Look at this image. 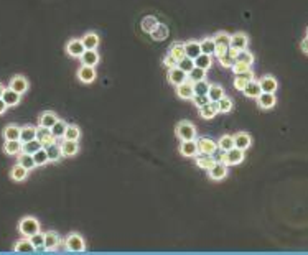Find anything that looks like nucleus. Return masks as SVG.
<instances>
[{
    "label": "nucleus",
    "mask_w": 308,
    "mask_h": 255,
    "mask_svg": "<svg viewBox=\"0 0 308 255\" xmlns=\"http://www.w3.org/2000/svg\"><path fill=\"white\" fill-rule=\"evenodd\" d=\"M63 245H65L68 252H72V254H81L86 250V240L79 234H76V232L66 235V239L63 240Z\"/></svg>",
    "instance_id": "nucleus-1"
},
{
    "label": "nucleus",
    "mask_w": 308,
    "mask_h": 255,
    "mask_svg": "<svg viewBox=\"0 0 308 255\" xmlns=\"http://www.w3.org/2000/svg\"><path fill=\"white\" fill-rule=\"evenodd\" d=\"M175 133L180 140H194L196 138V127L190 120H180L175 127Z\"/></svg>",
    "instance_id": "nucleus-2"
},
{
    "label": "nucleus",
    "mask_w": 308,
    "mask_h": 255,
    "mask_svg": "<svg viewBox=\"0 0 308 255\" xmlns=\"http://www.w3.org/2000/svg\"><path fill=\"white\" fill-rule=\"evenodd\" d=\"M18 231H20V234L24 237H31L40 231L38 219L33 216H25L24 219H20V222H18Z\"/></svg>",
    "instance_id": "nucleus-3"
},
{
    "label": "nucleus",
    "mask_w": 308,
    "mask_h": 255,
    "mask_svg": "<svg viewBox=\"0 0 308 255\" xmlns=\"http://www.w3.org/2000/svg\"><path fill=\"white\" fill-rule=\"evenodd\" d=\"M213 40H214V43H216V53H214V56H219V55H223V53L229 48L231 35L226 33V31H217L214 37H213Z\"/></svg>",
    "instance_id": "nucleus-4"
},
{
    "label": "nucleus",
    "mask_w": 308,
    "mask_h": 255,
    "mask_svg": "<svg viewBox=\"0 0 308 255\" xmlns=\"http://www.w3.org/2000/svg\"><path fill=\"white\" fill-rule=\"evenodd\" d=\"M60 245H63V239L58 232H45V249H47V252H54V250L60 249Z\"/></svg>",
    "instance_id": "nucleus-5"
},
{
    "label": "nucleus",
    "mask_w": 308,
    "mask_h": 255,
    "mask_svg": "<svg viewBox=\"0 0 308 255\" xmlns=\"http://www.w3.org/2000/svg\"><path fill=\"white\" fill-rule=\"evenodd\" d=\"M256 102L257 106H259V109L269 110V109H274L275 104H277V97H275L274 92H261L259 96L256 97Z\"/></svg>",
    "instance_id": "nucleus-6"
},
{
    "label": "nucleus",
    "mask_w": 308,
    "mask_h": 255,
    "mask_svg": "<svg viewBox=\"0 0 308 255\" xmlns=\"http://www.w3.org/2000/svg\"><path fill=\"white\" fill-rule=\"evenodd\" d=\"M244 158H246V155H244V150H239L233 147L231 150H228L224 153V163L228 165V167H234V165H241L244 162Z\"/></svg>",
    "instance_id": "nucleus-7"
},
{
    "label": "nucleus",
    "mask_w": 308,
    "mask_h": 255,
    "mask_svg": "<svg viewBox=\"0 0 308 255\" xmlns=\"http://www.w3.org/2000/svg\"><path fill=\"white\" fill-rule=\"evenodd\" d=\"M78 79L83 84H91V83H94L96 81V68L94 66H86V64H81V68L78 69Z\"/></svg>",
    "instance_id": "nucleus-8"
},
{
    "label": "nucleus",
    "mask_w": 308,
    "mask_h": 255,
    "mask_svg": "<svg viewBox=\"0 0 308 255\" xmlns=\"http://www.w3.org/2000/svg\"><path fill=\"white\" fill-rule=\"evenodd\" d=\"M208 174H210L211 180L223 181L224 178L228 176V165H226L224 162H216L210 170H208Z\"/></svg>",
    "instance_id": "nucleus-9"
},
{
    "label": "nucleus",
    "mask_w": 308,
    "mask_h": 255,
    "mask_svg": "<svg viewBox=\"0 0 308 255\" xmlns=\"http://www.w3.org/2000/svg\"><path fill=\"white\" fill-rule=\"evenodd\" d=\"M178 150H180V153L183 156H187V158H194L196 155H199L196 138H194V140H181Z\"/></svg>",
    "instance_id": "nucleus-10"
},
{
    "label": "nucleus",
    "mask_w": 308,
    "mask_h": 255,
    "mask_svg": "<svg viewBox=\"0 0 308 255\" xmlns=\"http://www.w3.org/2000/svg\"><path fill=\"white\" fill-rule=\"evenodd\" d=\"M8 89H12V91H15L18 94H25L28 91V79L20 74L13 76L10 79V83H8Z\"/></svg>",
    "instance_id": "nucleus-11"
},
{
    "label": "nucleus",
    "mask_w": 308,
    "mask_h": 255,
    "mask_svg": "<svg viewBox=\"0 0 308 255\" xmlns=\"http://www.w3.org/2000/svg\"><path fill=\"white\" fill-rule=\"evenodd\" d=\"M196 143H198V151L201 155H213L216 151V149H217L216 142L211 140V138H208V137L198 138Z\"/></svg>",
    "instance_id": "nucleus-12"
},
{
    "label": "nucleus",
    "mask_w": 308,
    "mask_h": 255,
    "mask_svg": "<svg viewBox=\"0 0 308 255\" xmlns=\"http://www.w3.org/2000/svg\"><path fill=\"white\" fill-rule=\"evenodd\" d=\"M231 48H234V50L241 51V50H246L249 46V37L246 33H242V31H239V33H234L231 35V43H229Z\"/></svg>",
    "instance_id": "nucleus-13"
},
{
    "label": "nucleus",
    "mask_w": 308,
    "mask_h": 255,
    "mask_svg": "<svg viewBox=\"0 0 308 255\" xmlns=\"http://www.w3.org/2000/svg\"><path fill=\"white\" fill-rule=\"evenodd\" d=\"M84 50H86V48H84L83 42L78 40V38H72V40H70V42L66 43V53L71 58H79L84 53Z\"/></svg>",
    "instance_id": "nucleus-14"
},
{
    "label": "nucleus",
    "mask_w": 308,
    "mask_h": 255,
    "mask_svg": "<svg viewBox=\"0 0 308 255\" xmlns=\"http://www.w3.org/2000/svg\"><path fill=\"white\" fill-rule=\"evenodd\" d=\"M166 78H168V83L173 84V86H178V84L188 81V74L185 73V71H181L178 66H175V68H170L168 69V74H166Z\"/></svg>",
    "instance_id": "nucleus-15"
},
{
    "label": "nucleus",
    "mask_w": 308,
    "mask_h": 255,
    "mask_svg": "<svg viewBox=\"0 0 308 255\" xmlns=\"http://www.w3.org/2000/svg\"><path fill=\"white\" fill-rule=\"evenodd\" d=\"M217 114H219V110H217V102L216 101H210L208 104L199 107V115H201V119H205V120L214 119Z\"/></svg>",
    "instance_id": "nucleus-16"
},
{
    "label": "nucleus",
    "mask_w": 308,
    "mask_h": 255,
    "mask_svg": "<svg viewBox=\"0 0 308 255\" xmlns=\"http://www.w3.org/2000/svg\"><path fill=\"white\" fill-rule=\"evenodd\" d=\"M233 138H234V147L239 150L246 151L252 145V137L247 132H237L236 135H233Z\"/></svg>",
    "instance_id": "nucleus-17"
},
{
    "label": "nucleus",
    "mask_w": 308,
    "mask_h": 255,
    "mask_svg": "<svg viewBox=\"0 0 308 255\" xmlns=\"http://www.w3.org/2000/svg\"><path fill=\"white\" fill-rule=\"evenodd\" d=\"M45 150H47V155H48V160L53 163L60 162V160L63 158V153H61V147H60V142L54 140L53 143H49V145L43 147Z\"/></svg>",
    "instance_id": "nucleus-18"
},
{
    "label": "nucleus",
    "mask_w": 308,
    "mask_h": 255,
    "mask_svg": "<svg viewBox=\"0 0 308 255\" xmlns=\"http://www.w3.org/2000/svg\"><path fill=\"white\" fill-rule=\"evenodd\" d=\"M257 81H259L262 92H274L275 94V91L279 89V83L274 76H262V78L257 79Z\"/></svg>",
    "instance_id": "nucleus-19"
},
{
    "label": "nucleus",
    "mask_w": 308,
    "mask_h": 255,
    "mask_svg": "<svg viewBox=\"0 0 308 255\" xmlns=\"http://www.w3.org/2000/svg\"><path fill=\"white\" fill-rule=\"evenodd\" d=\"M81 60V64H86V66H96L99 64V60H101V56H99L97 50H84L83 55L79 56Z\"/></svg>",
    "instance_id": "nucleus-20"
},
{
    "label": "nucleus",
    "mask_w": 308,
    "mask_h": 255,
    "mask_svg": "<svg viewBox=\"0 0 308 255\" xmlns=\"http://www.w3.org/2000/svg\"><path fill=\"white\" fill-rule=\"evenodd\" d=\"M60 147H61L63 156H74L79 151L78 140H66V138H65V140L60 142Z\"/></svg>",
    "instance_id": "nucleus-21"
},
{
    "label": "nucleus",
    "mask_w": 308,
    "mask_h": 255,
    "mask_svg": "<svg viewBox=\"0 0 308 255\" xmlns=\"http://www.w3.org/2000/svg\"><path fill=\"white\" fill-rule=\"evenodd\" d=\"M236 55H237V50H234V48L229 46L223 55H219L216 58H217V61H219V64L223 66V68H231L236 61Z\"/></svg>",
    "instance_id": "nucleus-22"
},
{
    "label": "nucleus",
    "mask_w": 308,
    "mask_h": 255,
    "mask_svg": "<svg viewBox=\"0 0 308 255\" xmlns=\"http://www.w3.org/2000/svg\"><path fill=\"white\" fill-rule=\"evenodd\" d=\"M58 119H60V117H58L56 112H53V110H45V112L40 114V117H38V127L51 128Z\"/></svg>",
    "instance_id": "nucleus-23"
},
{
    "label": "nucleus",
    "mask_w": 308,
    "mask_h": 255,
    "mask_svg": "<svg viewBox=\"0 0 308 255\" xmlns=\"http://www.w3.org/2000/svg\"><path fill=\"white\" fill-rule=\"evenodd\" d=\"M81 42H83L86 50H97L99 43H101V38H99L96 31H88V33L81 38Z\"/></svg>",
    "instance_id": "nucleus-24"
},
{
    "label": "nucleus",
    "mask_w": 308,
    "mask_h": 255,
    "mask_svg": "<svg viewBox=\"0 0 308 255\" xmlns=\"http://www.w3.org/2000/svg\"><path fill=\"white\" fill-rule=\"evenodd\" d=\"M261 92H262V89L259 86V81H257L256 78L251 79V81H249L246 86H244V89H242V94L246 97H249V99H256V97L259 96Z\"/></svg>",
    "instance_id": "nucleus-25"
},
{
    "label": "nucleus",
    "mask_w": 308,
    "mask_h": 255,
    "mask_svg": "<svg viewBox=\"0 0 308 255\" xmlns=\"http://www.w3.org/2000/svg\"><path fill=\"white\" fill-rule=\"evenodd\" d=\"M176 87V96L180 97V99H183V101H190L193 97V84L190 83V81H185V83H181L178 84V86H175Z\"/></svg>",
    "instance_id": "nucleus-26"
},
{
    "label": "nucleus",
    "mask_w": 308,
    "mask_h": 255,
    "mask_svg": "<svg viewBox=\"0 0 308 255\" xmlns=\"http://www.w3.org/2000/svg\"><path fill=\"white\" fill-rule=\"evenodd\" d=\"M3 140H18L20 138V125L18 124H8L2 130Z\"/></svg>",
    "instance_id": "nucleus-27"
},
{
    "label": "nucleus",
    "mask_w": 308,
    "mask_h": 255,
    "mask_svg": "<svg viewBox=\"0 0 308 255\" xmlns=\"http://www.w3.org/2000/svg\"><path fill=\"white\" fill-rule=\"evenodd\" d=\"M185 56L194 60L196 56L201 55V46H199V42L196 40H190V42H185Z\"/></svg>",
    "instance_id": "nucleus-28"
},
{
    "label": "nucleus",
    "mask_w": 308,
    "mask_h": 255,
    "mask_svg": "<svg viewBox=\"0 0 308 255\" xmlns=\"http://www.w3.org/2000/svg\"><path fill=\"white\" fill-rule=\"evenodd\" d=\"M36 140L42 143L43 147L49 145V143L54 142V137L51 135V130L47 127H36Z\"/></svg>",
    "instance_id": "nucleus-29"
},
{
    "label": "nucleus",
    "mask_w": 308,
    "mask_h": 255,
    "mask_svg": "<svg viewBox=\"0 0 308 255\" xmlns=\"http://www.w3.org/2000/svg\"><path fill=\"white\" fill-rule=\"evenodd\" d=\"M251 79H254L252 69L244 71V73H241V74H236V78H234V87L237 89V91H242L244 86H246V84L251 81Z\"/></svg>",
    "instance_id": "nucleus-30"
},
{
    "label": "nucleus",
    "mask_w": 308,
    "mask_h": 255,
    "mask_svg": "<svg viewBox=\"0 0 308 255\" xmlns=\"http://www.w3.org/2000/svg\"><path fill=\"white\" fill-rule=\"evenodd\" d=\"M160 23L158 21L157 17H153V15H147V17H143V20L140 21V28H142L143 33H147V35H150L153 30L157 28V25Z\"/></svg>",
    "instance_id": "nucleus-31"
},
{
    "label": "nucleus",
    "mask_w": 308,
    "mask_h": 255,
    "mask_svg": "<svg viewBox=\"0 0 308 255\" xmlns=\"http://www.w3.org/2000/svg\"><path fill=\"white\" fill-rule=\"evenodd\" d=\"M13 250H15V252H20V254H33L35 252V247L31 245L28 237L22 235V239L15 242V247H13Z\"/></svg>",
    "instance_id": "nucleus-32"
},
{
    "label": "nucleus",
    "mask_w": 308,
    "mask_h": 255,
    "mask_svg": "<svg viewBox=\"0 0 308 255\" xmlns=\"http://www.w3.org/2000/svg\"><path fill=\"white\" fill-rule=\"evenodd\" d=\"M2 99L5 101V104L8 107H15L20 104V101H22V94H18L15 91H12V89H5L3 91V96H2Z\"/></svg>",
    "instance_id": "nucleus-33"
},
{
    "label": "nucleus",
    "mask_w": 308,
    "mask_h": 255,
    "mask_svg": "<svg viewBox=\"0 0 308 255\" xmlns=\"http://www.w3.org/2000/svg\"><path fill=\"white\" fill-rule=\"evenodd\" d=\"M33 138H36V127L35 125H24V127H20V140L22 143L25 142H30L33 140Z\"/></svg>",
    "instance_id": "nucleus-34"
},
{
    "label": "nucleus",
    "mask_w": 308,
    "mask_h": 255,
    "mask_svg": "<svg viewBox=\"0 0 308 255\" xmlns=\"http://www.w3.org/2000/svg\"><path fill=\"white\" fill-rule=\"evenodd\" d=\"M66 127H68V124L65 122V120H61V119H58L56 122H54L53 127L49 128V130H51V135L54 137V140H61V138L65 137Z\"/></svg>",
    "instance_id": "nucleus-35"
},
{
    "label": "nucleus",
    "mask_w": 308,
    "mask_h": 255,
    "mask_svg": "<svg viewBox=\"0 0 308 255\" xmlns=\"http://www.w3.org/2000/svg\"><path fill=\"white\" fill-rule=\"evenodd\" d=\"M3 151L10 156H17L22 151V142L20 140H5V143H3Z\"/></svg>",
    "instance_id": "nucleus-36"
},
{
    "label": "nucleus",
    "mask_w": 308,
    "mask_h": 255,
    "mask_svg": "<svg viewBox=\"0 0 308 255\" xmlns=\"http://www.w3.org/2000/svg\"><path fill=\"white\" fill-rule=\"evenodd\" d=\"M31 245L35 247V252H47V249H45V234L43 232H36L31 237H28Z\"/></svg>",
    "instance_id": "nucleus-37"
},
{
    "label": "nucleus",
    "mask_w": 308,
    "mask_h": 255,
    "mask_svg": "<svg viewBox=\"0 0 308 255\" xmlns=\"http://www.w3.org/2000/svg\"><path fill=\"white\" fill-rule=\"evenodd\" d=\"M26 176H28V170L24 168L22 165H18V163L10 170V178H12L13 181H18V183L25 181Z\"/></svg>",
    "instance_id": "nucleus-38"
},
{
    "label": "nucleus",
    "mask_w": 308,
    "mask_h": 255,
    "mask_svg": "<svg viewBox=\"0 0 308 255\" xmlns=\"http://www.w3.org/2000/svg\"><path fill=\"white\" fill-rule=\"evenodd\" d=\"M150 38L155 40V42H163V40L168 38V26L163 25V23H158L157 28L150 33Z\"/></svg>",
    "instance_id": "nucleus-39"
},
{
    "label": "nucleus",
    "mask_w": 308,
    "mask_h": 255,
    "mask_svg": "<svg viewBox=\"0 0 308 255\" xmlns=\"http://www.w3.org/2000/svg\"><path fill=\"white\" fill-rule=\"evenodd\" d=\"M18 156V165H22L24 168H26L28 171H31L33 168H36V165H35V160H33V156H31L30 153H24V151H20V153L17 155Z\"/></svg>",
    "instance_id": "nucleus-40"
},
{
    "label": "nucleus",
    "mask_w": 308,
    "mask_h": 255,
    "mask_svg": "<svg viewBox=\"0 0 308 255\" xmlns=\"http://www.w3.org/2000/svg\"><path fill=\"white\" fill-rule=\"evenodd\" d=\"M216 102H217V110H219V114H229L234 107L233 99L228 97V96H223L219 101H216Z\"/></svg>",
    "instance_id": "nucleus-41"
},
{
    "label": "nucleus",
    "mask_w": 308,
    "mask_h": 255,
    "mask_svg": "<svg viewBox=\"0 0 308 255\" xmlns=\"http://www.w3.org/2000/svg\"><path fill=\"white\" fill-rule=\"evenodd\" d=\"M199 46H201V53L210 55V56H214L216 43H214V40H213V38H203L201 42H199Z\"/></svg>",
    "instance_id": "nucleus-42"
},
{
    "label": "nucleus",
    "mask_w": 308,
    "mask_h": 255,
    "mask_svg": "<svg viewBox=\"0 0 308 255\" xmlns=\"http://www.w3.org/2000/svg\"><path fill=\"white\" fill-rule=\"evenodd\" d=\"M194 158H196V165H198V167L203 168V170H206V171L213 167V165L216 163L214 158H213V155H201V153H199V155L194 156Z\"/></svg>",
    "instance_id": "nucleus-43"
},
{
    "label": "nucleus",
    "mask_w": 308,
    "mask_h": 255,
    "mask_svg": "<svg viewBox=\"0 0 308 255\" xmlns=\"http://www.w3.org/2000/svg\"><path fill=\"white\" fill-rule=\"evenodd\" d=\"M194 66H198V68H203V69H210L213 66V56L210 55H205V53H201L199 56L194 58Z\"/></svg>",
    "instance_id": "nucleus-44"
},
{
    "label": "nucleus",
    "mask_w": 308,
    "mask_h": 255,
    "mask_svg": "<svg viewBox=\"0 0 308 255\" xmlns=\"http://www.w3.org/2000/svg\"><path fill=\"white\" fill-rule=\"evenodd\" d=\"M206 96H208V99H210V101H219L221 97L226 96V94H224V87L219 86V84H211L210 91H208Z\"/></svg>",
    "instance_id": "nucleus-45"
},
{
    "label": "nucleus",
    "mask_w": 308,
    "mask_h": 255,
    "mask_svg": "<svg viewBox=\"0 0 308 255\" xmlns=\"http://www.w3.org/2000/svg\"><path fill=\"white\" fill-rule=\"evenodd\" d=\"M168 53L175 58L176 61H180L181 58H185V44L181 42H173V43H171Z\"/></svg>",
    "instance_id": "nucleus-46"
},
{
    "label": "nucleus",
    "mask_w": 308,
    "mask_h": 255,
    "mask_svg": "<svg viewBox=\"0 0 308 255\" xmlns=\"http://www.w3.org/2000/svg\"><path fill=\"white\" fill-rule=\"evenodd\" d=\"M203 79H206V69H203V68H198V66H194V68L188 73V81H190V83L203 81Z\"/></svg>",
    "instance_id": "nucleus-47"
},
{
    "label": "nucleus",
    "mask_w": 308,
    "mask_h": 255,
    "mask_svg": "<svg viewBox=\"0 0 308 255\" xmlns=\"http://www.w3.org/2000/svg\"><path fill=\"white\" fill-rule=\"evenodd\" d=\"M63 138H66V140H79L81 138V128L78 127V125H74V124H68V127H66V132H65V137Z\"/></svg>",
    "instance_id": "nucleus-48"
},
{
    "label": "nucleus",
    "mask_w": 308,
    "mask_h": 255,
    "mask_svg": "<svg viewBox=\"0 0 308 255\" xmlns=\"http://www.w3.org/2000/svg\"><path fill=\"white\" fill-rule=\"evenodd\" d=\"M236 61H241V63H244V64L252 66V64H254V61H256V58H254L252 53L246 48V50L237 51V55H236Z\"/></svg>",
    "instance_id": "nucleus-49"
},
{
    "label": "nucleus",
    "mask_w": 308,
    "mask_h": 255,
    "mask_svg": "<svg viewBox=\"0 0 308 255\" xmlns=\"http://www.w3.org/2000/svg\"><path fill=\"white\" fill-rule=\"evenodd\" d=\"M42 143H40L36 138H33V140H30V142H25V143H22V151L24 153H30V155H33L36 150H40L42 149Z\"/></svg>",
    "instance_id": "nucleus-50"
},
{
    "label": "nucleus",
    "mask_w": 308,
    "mask_h": 255,
    "mask_svg": "<svg viewBox=\"0 0 308 255\" xmlns=\"http://www.w3.org/2000/svg\"><path fill=\"white\" fill-rule=\"evenodd\" d=\"M216 145H217V149L219 150L228 151L234 147V138H233V135H223L219 140L216 142Z\"/></svg>",
    "instance_id": "nucleus-51"
},
{
    "label": "nucleus",
    "mask_w": 308,
    "mask_h": 255,
    "mask_svg": "<svg viewBox=\"0 0 308 255\" xmlns=\"http://www.w3.org/2000/svg\"><path fill=\"white\" fill-rule=\"evenodd\" d=\"M31 156H33L36 167H45V165H47V163L49 162V160H48V155H47V150H45L43 147H42L40 150H36Z\"/></svg>",
    "instance_id": "nucleus-52"
},
{
    "label": "nucleus",
    "mask_w": 308,
    "mask_h": 255,
    "mask_svg": "<svg viewBox=\"0 0 308 255\" xmlns=\"http://www.w3.org/2000/svg\"><path fill=\"white\" fill-rule=\"evenodd\" d=\"M191 84H193V92L199 94V96H206L208 91H210V86H211V84L208 83L206 79H203V81L191 83Z\"/></svg>",
    "instance_id": "nucleus-53"
},
{
    "label": "nucleus",
    "mask_w": 308,
    "mask_h": 255,
    "mask_svg": "<svg viewBox=\"0 0 308 255\" xmlns=\"http://www.w3.org/2000/svg\"><path fill=\"white\" fill-rule=\"evenodd\" d=\"M176 66L181 69V71H185V73H190L193 68H194V61L191 60V58H188V56H185V58H181L180 61H176Z\"/></svg>",
    "instance_id": "nucleus-54"
},
{
    "label": "nucleus",
    "mask_w": 308,
    "mask_h": 255,
    "mask_svg": "<svg viewBox=\"0 0 308 255\" xmlns=\"http://www.w3.org/2000/svg\"><path fill=\"white\" fill-rule=\"evenodd\" d=\"M231 69H233V73H234V74H241V73H244V71H249V69H251V66H249V64H244V63H241V61H234V64L231 66Z\"/></svg>",
    "instance_id": "nucleus-55"
},
{
    "label": "nucleus",
    "mask_w": 308,
    "mask_h": 255,
    "mask_svg": "<svg viewBox=\"0 0 308 255\" xmlns=\"http://www.w3.org/2000/svg\"><path fill=\"white\" fill-rule=\"evenodd\" d=\"M190 101H191L193 104L198 107V109H199L201 106H205V104H208V102H210V99H208V96H199V94H193V97H191Z\"/></svg>",
    "instance_id": "nucleus-56"
},
{
    "label": "nucleus",
    "mask_w": 308,
    "mask_h": 255,
    "mask_svg": "<svg viewBox=\"0 0 308 255\" xmlns=\"http://www.w3.org/2000/svg\"><path fill=\"white\" fill-rule=\"evenodd\" d=\"M163 66H166L168 69H170V68H175V66H176V60L170 55V53H168V55H166L165 58H163Z\"/></svg>",
    "instance_id": "nucleus-57"
},
{
    "label": "nucleus",
    "mask_w": 308,
    "mask_h": 255,
    "mask_svg": "<svg viewBox=\"0 0 308 255\" xmlns=\"http://www.w3.org/2000/svg\"><path fill=\"white\" fill-rule=\"evenodd\" d=\"M224 153H226V151L216 149V151L213 153V158H214V162H224Z\"/></svg>",
    "instance_id": "nucleus-58"
},
{
    "label": "nucleus",
    "mask_w": 308,
    "mask_h": 255,
    "mask_svg": "<svg viewBox=\"0 0 308 255\" xmlns=\"http://www.w3.org/2000/svg\"><path fill=\"white\" fill-rule=\"evenodd\" d=\"M300 48H302V51L305 53V55H308V37H305V38L302 40Z\"/></svg>",
    "instance_id": "nucleus-59"
},
{
    "label": "nucleus",
    "mask_w": 308,
    "mask_h": 255,
    "mask_svg": "<svg viewBox=\"0 0 308 255\" xmlns=\"http://www.w3.org/2000/svg\"><path fill=\"white\" fill-rule=\"evenodd\" d=\"M7 109H8V106L5 104V101L2 99V97H0V115H3L7 112Z\"/></svg>",
    "instance_id": "nucleus-60"
},
{
    "label": "nucleus",
    "mask_w": 308,
    "mask_h": 255,
    "mask_svg": "<svg viewBox=\"0 0 308 255\" xmlns=\"http://www.w3.org/2000/svg\"><path fill=\"white\" fill-rule=\"evenodd\" d=\"M5 89H7V87H5V86H3V84H2V83H0V97H2V96H3V91H5Z\"/></svg>",
    "instance_id": "nucleus-61"
},
{
    "label": "nucleus",
    "mask_w": 308,
    "mask_h": 255,
    "mask_svg": "<svg viewBox=\"0 0 308 255\" xmlns=\"http://www.w3.org/2000/svg\"><path fill=\"white\" fill-rule=\"evenodd\" d=\"M307 37H308V26H307Z\"/></svg>",
    "instance_id": "nucleus-62"
}]
</instances>
